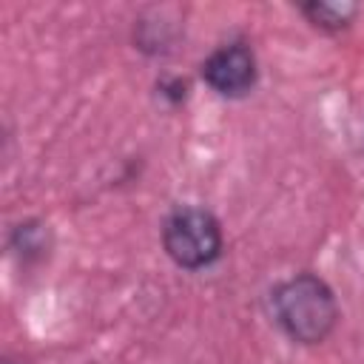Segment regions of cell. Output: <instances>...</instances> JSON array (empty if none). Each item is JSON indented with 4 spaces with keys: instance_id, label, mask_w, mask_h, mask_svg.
<instances>
[{
    "instance_id": "2",
    "label": "cell",
    "mask_w": 364,
    "mask_h": 364,
    "mask_svg": "<svg viewBox=\"0 0 364 364\" xmlns=\"http://www.w3.org/2000/svg\"><path fill=\"white\" fill-rule=\"evenodd\" d=\"M162 245L179 267L196 270L222 253V230L213 213L202 208H182L165 219Z\"/></svg>"
},
{
    "instance_id": "4",
    "label": "cell",
    "mask_w": 364,
    "mask_h": 364,
    "mask_svg": "<svg viewBox=\"0 0 364 364\" xmlns=\"http://www.w3.org/2000/svg\"><path fill=\"white\" fill-rule=\"evenodd\" d=\"M304 14H307L316 26L341 28V26H347V20L355 14V6H350V3H310V6H304Z\"/></svg>"
},
{
    "instance_id": "3",
    "label": "cell",
    "mask_w": 364,
    "mask_h": 364,
    "mask_svg": "<svg viewBox=\"0 0 364 364\" xmlns=\"http://www.w3.org/2000/svg\"><path fill=\"white\" fill-rule=\"evenodd\" d=\"M202 77L213 91L225 97H239L256 82V57L242 43L222 46L202 63Z\"/></svg>"
},
{
    "instance_id": "1",
    "label": "cell",
    "mask_w": 364,
    "mask_h": 364,
    "mask_svg": "<svg viewBox=\"0 0 364 364\" xmlns=\"http://www.w3.org/2000/svg\"><path fill=\"white\" fill-rule=\"evenodd\" d=\"M273 313L282 330L301 344L321 341L338 318L333 290L310 273L287 279L273 290Z\"/></svg>"
}]
</instances>
